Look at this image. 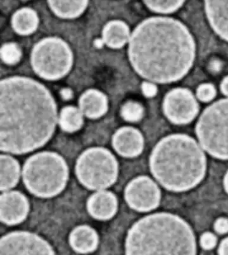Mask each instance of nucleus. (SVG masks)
<instances>
[{
	"label": "nucleus",
	"instance_id": "1",
	"mask_svg": "<svg viewBox=\"0 0 228 255\" xmlns=\"http://www.w3.org/2000/svg\"><path fill=\"white\" fill-rule=\"evenodd\" d=\"M57 122L48 90L31 79L11 77L0 85V149L24 154L46 144Z\"/></svg>",
	"mask_w": 228,
	"mask_h": 255
},
{
	"label": "nucleus",
	"instance_id": "2",
	"mask_svg": "<svg viewBox=\"0 0 228 255\" xmlns=\"http://www.w3.org/2000/svg\"><path fill=\"white\" fill-rule=\"evenodd\" d=\"M129 57L135 70L151 82L168 83L185 76L192 68L195 45L181 22L167 17L142 22L130 39Z\"/></svg>",
	"mask_w": 228,
	"mask_h": 255
},
{
	"label": "nucleus",
	"instance_id": "3",
	"mask_svg": "<svg viewBox=\"0 0 228 255\" xmlns=\"http://www.w3.org/2000/svg\"><path fill=\"white\" fill-rule=\"evenodd\" d=\"M152 174L165 189L183 192L195 187L204 178L206 158L190 136L175 134L156 144L150 158Z\"/></svg>",
	"mask_w": 228,
	"mask_h": 255
},
{
	"label": "nucleus",
	"instance_id": "4",
	"mask_svg": "<svg viewBox=\"0 0 228 255\" xmlns=\"http://www.w3.org/2000/svg\"><path fill=\"white\" fill-rule=\"evenodd\" d=\"M127 255H195L197 247L191 227L170 213L149 215L130 229Z\"/></svg>",
	"mask_w": 228,
	"mask_h": 255
},
{
	"label": "nucleus",
	"instance_id": "5",
	"mask_svg": "<svg viewBox=\"0 0 228 255\" xmlns=\"http://www.w3.org/2000/svg\"><path fill=\"white\" fill-rule=\"evenodd\" d=\"M22 178L25 186L33 195L53 198L65 189L69 168L65 160L57 153L39 152L25 161Z\"/></svg>",
	"mask_w": 228,
	"mask_h": 255
},
{
	"label": "nucleus",
	"instance_id": "6",
	"mask_svg": "<svg viewBox=\"0 0 228 255\" xmlns=\"http://www.w3.org/2000/svg\"><path fill=\"white\" fill-rule=\"evenodd\" d=\"M76 175L80 184L92 191H102L116 182L118 164L109 150L93 147L78 157Z\"/></svg>",
	"mask_w": 228,
	"mask_h": 255
},
{
	"label": "nucleus",
	"instance_id": "7",
	"mask_svg": "<svg viewBox=\"0 0 228 255\" xmlns=\"http://www.w3.org/2000/svg\"><path fill=\"white\" fill-rule=\"evenodd\" d=\"M196 132L202 147L211 156L228 159V99L220 100L204 111Z\"/></svg>",
	"mask_w": 228,
	"mask_h": 255
},
{
	"label": "nucleus",
	"instance_id": "8",
	"mask_svg": "<svg viewBox=\"0 0 228 255\" xmlns=\"http://www.w3.org/2000/svg\"><path fill=\"white\" fill-rule=\"evenodd\" d=\"M73 53L65 41L47 38L36 44L32 52L31 64L37 75L48 80L64 77L73 64Z\"/></svg>",
	"mask_w": 228,
	"mask_h": 255
},
{
	"label": "nucleus",
	"instance_id": "9",
	"mask_svg": "<svg viewBox=\"0 0 228 255\" xmlns=\"http://www.w3.org/2000/svg\"><path fill=\"white\" fill-rule=\"evenodd\" d=\"M49 243L35 234L16 231L0 240V255H54Z\"/></svg>",
	"mask_w": 228,
	"mask_h": 255
},
{
	"label": "nucleus",
	"instance_id": "10",
	"mask_svg": "<svg viewBox=\"0 0 228 255\" xmlns=\"http://www.w3.org/2000/svg\"><path fill=\"white\" fill-rule=\"evenodd\" d=\"M124 197L132 209L147 212L155 209L159 205L160 191L153 180L142 176L129 183L124 192Z\"/></svg>",
	"mask_w": 228,
	"mask_h": 255
},
{
	"label": "nucleus",
	"instance_id": "11",
	"mask_svg": "<svg viewBox=\"0 0 228 255\" xmlns=\"http://www.w3.org/2000/svg\"><path fill=\"white\" fill-rule=\"evenodd\" d=\"M163 110L170 122L176 125H185L196 117L199 112V105L190 90L176 89L165 96Z\"/></svg>",
	"mask_w": 228,
	"mask_h": 255
},
{
	"label": "nucleus",
	"instance_id": "12",
	"mask_svg": "<svg viewBox=\"0 0 228 255\" xmlns=\"http://www.w3.org/2000/svg\"><path fill=\"white\" fill-rule=\"evenodd\" d=\"M29 203L26 197L18 191L6 192L0 196V220L8 226L24 221L28 215Z\"/></svg>",
	"mask_w": 228,
	"mask_h": 255
},
{
	"label": "nucleus",
	"instance_id": "13",
	"mask_svg": "<svg viewBox=\"0 0 228 255\" xmlns=\"http://www.w3.org/2000/svg\"><path fill=\"white\" fill-rule=\"evenodd\" d=\"M112 145L121 156L135 157L142 152L144 140L142 133L138 129L132 127H123L113 136Z\"/></svg>",
	"mask_w": 228,
	"mask_h": 255
},
{
	"label": "nucleus",
	"instance_id": "14",
	"mask_svg": "<svg viewBox=\"0 0 228 255\" xmlns=\"http://www.w3.org/2000/svg\"><path fill=\"white\" fill-rule=\"evenodd\" d=\"M117 199L111 192L99 191L89 197L87 210L92 217L99 220H107L116 215Z\"/></svg>",
	"mask_w": 228,
	"mask_h": 255
},
{
	"label": "nucleus",
	"instance_id": "15",
	"mask_svg": "<svg viewBox=\"0 0 228 255\" xmlns=\"http://www.w3.org/2000/svg\"><path fill=\"white\" fill-rule=\"evenodd\" d=\"M204 2L212 28L228 42V0H204Z\"/></svg>",
	"mask_w": 228,
	"mask_h": 255
},
{
	"label": "nucleus",
	"instance_id": "16",
	"mask_svg": "<svg viewBox=\"0 0 228 255\" xmlns=\"http://www.w3.org/2000/svg\"><path fill=\"white\" fill-rule=\"evenodd\" d=\"M98 241L95 230L86 225L76 227L69 236V244L78 254H87L95 251Z\"/></svg>",
	"mask_w": 228,
	"mask_h": 255
},
{
	"label": "nucleus",
	"instance_id": "17",
	"mask_svg": "<svg viewBox=\"0 0 228 255\" xmlns=\"http://www.w3.org/2000/svg\"><path fill=\"white\" fill-rule=\"evenodd\" d=\"M79 108L86 117L96 119L107 112V99L104 94L98 90H87L80 97Z\"/></svg>",
	"mask_w": 228,
	"mask_h": 255
},
{
	"label": "nucleus",
	"instance_id": "18",
	"mask_svg": "<svg viewBox=\"0 0 228 255\" xmlns=\"http://www.w3.org/2000/svg\"><path fill=\"white\" fill-rule=\"evenodd\" d=\"M20 168L17 160L8 155L0 156V189L6 191L14 187L19 180Z\"/></svg>",
	"mask_w": 228,
	"mask_h": 255
},
{
	"label": "nucleus",
	"instance_id": "19",
	"mask_svg": "<svg viewBox=\"0 0 228 255\" xmlns=\"http://www.w3.org/2000/svg\"><path fill=\"white\" fill-rule=\"evenodd\" d=\"M103 39L110 48H121L130 39V29L125 23L114 20L105 25L103 31Z\"/></svg>",
	"mask_w": 228,
	"mask_h": 255
},
{
	"label": "nucleus",
	"instance_id": "20",
	"mask_svg": "<svg viewBox=\"0 0 228 255\" xmlns=\"http://www.w3.org/2000/svg\"><path fill=\"white\" fill-rule=\"evenodd\" d=\"M52 10L59 17L73 18L79 17L86 8L88 0H48Z\"/></svg>",
	"mask_w": 228,
	"mask_h": 255
},
{
	"label": "nucleus",
	"instance_id": "21",
	"mask_svg": "<svg viewBox=\"0 0 228 255\" xmlns=\"http://www.w3.org/2000/svg\"><path fill=\"white\" fill-rule=\"evenodd\" d=\"M38 23L36 11L28 8L20 9L16 11L11 20L15 31L22 35L33 33L38 27Z\"/></svg>",
	"mask_w": 228,
	"mask_h": 255
},
{
	"label": "nucleus",
	"instance_id": "22",
	"mask_svg": "<svg viewBox=\"0 0 228 255\" xmlns=\"http://www.w3.org/2000/svg\"><path fill=\"white\" fill-rule=\"evenodd\" d=\"M82 115L81 111L75 107H66L60 116V126L64 131L69 133L79 130L83 125Z\"/></svg>",
	"mask_w": 228,
	"mask_h": 255
},
{
	"label": "nucleus",
	"instance_id": "23",
	"mask_svg": "<svg viewBox=\"0 0 228 255\" xmlns=\"http://www.w3.org/2000/svg\"><path fill=\"white\" fill-rule=\"evenodd\" d=\"M185 0H144L152 11L160 13L174 12L181 7Z\"/></svg>",
	"mask_w": 228,
	"mask_h": 255
},
{
	"label": "nucleus",
	"instance_id": "24",
	"mask_svg": "<svg viewBox=\"0 0 228 255\" xmlns=\"http://www.w3.org/2000/svg\"><path fill=\"white\" fill-rule=\"evenodd\" d=\"M121 115L127 122H137L144 116V109L140 104L129 102L122 108Z\"/></svg>",
	"mask_w": 228,
	"mask_h": 255
},
{
	"label": "nucleus",
	"instance_id": "25",
	"mask_svg": "<svg viewBox=\"0 0 228 255\" xmlns=\"http://www.w3.org/2000/svg\"><path fill=\"white\" fill-rule=\"evenodd\" d=\"M1 57L6 64H15L21 57V51L16 44H5L1 47Z\"/></svg>",
	"mask_w": 228,
	"mask_h": 255
},
{
	"label": "nucleus",
	"instance_id": "26",
	"mask_svg": "<svg viewBox=\"0 0 228 255\" xmlns=\"http://www.w3.org/2000/svg\"><path fill=\"white\" fill-rule=\"evenodd\" d=\"M197 97L202 102H210L214 99L216 90L214 85L206 83L200 85L197 89Z\"/></svg>",
	"mask_w": 228,
	"mask_h": 255
},
{
	"label": "nucleus",
	"instance_id": "27",
	"mask_svg": "<svg viewBox=\"0 0 228 255\" xmlns=\"http://www.w3.org/2000/svg\"><path fill=\"white\" fill-rule=\"evenodd\" d=\"M217 243V238L211 233L203 234L200 238V245L205 250H211L216 247Z\"/></svg>",
	"mask_w": 228,
	"mask_h": 255
},
{
	"label": "nucleus",
	"instance_id": "28",
	"mask_svg": "<svg viewBox=\"0 0 228 255\" xmlns=\"http://www.w3.org/2000/svg\"><path fill=\"white\" fill-rule=\"evenodd\" d=\"M214 229L218 233L220 234L228 233V219L225 218H220L216 220L214 224Z\"/></svg>",
	"mask_w": 228,
	"mask_h": 255
},
{
	"label": "nucleus",
	"instance_id": "29",
	"mask_svg": "<svg viewBox=\"0 0 228 255\" xmlns=\"http://www.w3.org/2000/svg\"><path fill=\"white\" fill-rule=\"evenodd\" d=\"M142 89L145 96L147 97H153L155 96L156 92H157L156 86L150 82L143 83Z\"/></svg>",
	"mask_w": 228,
	"mask_h": 255
},
{
	"label": "nucleus",
	"instance_id": "30",
	"mask_svg": "<svg viewBox=\"0 0 228 255\" xmlns=\"http://www.w3.org/2000/svg\"><path fill=\"white\" fill-rule=\"evenodd\" d=\"M218 254L220 255H228V238L221 242L219 248Z\"/></svg>",
	"mask_w": 228,
	"mask_h": 255
},
{
	"label": "nucleus",
	"instance_id": "31",
	"mask_svg": "<svg viewBox=\"0 0 228 255\" xmlns=\"http://www.w3.org/2000/svg\"><path fill=\"white\" fill-rule=\"evenodd\" d=\"M221 89L223 94H224L226 96L228 97V76L226 77L223 80L222 83H221Z\"/></svg>",
	"mask_w": 228,
	"mask_h": 255
},
{
	"label": "nucleus",
	"instance_id": "32",
	"mask_svg": "<svg viewBox=\"0 0 228 255\" xmlns=\"http://www.w3.org/2000/svg\"><path fill=\"white\" fill-rule=\"evenodd\" d=\"M61 94L62 97L66 100L71 99L72 97V92L68 89L62 90Z\"/></svg>",
	"mask_w": 228,
	"mask_h": 255
},
{
	"label": "nucleus",
	"instance_id": "33",
	"mask_svg": "<svg viewBox=\"0 0 228 255\" xmlns=\"http://www.w3.org/2000/svg\"><path fill=\"white\" fill-rule=\"evenodd\" d=\"M224 185L226 191L228 194V171L227 174H226L225 179H224Z\"/></svg>",
	"mask_w": 228,
	"mask_h": 255
}]
</instances>
